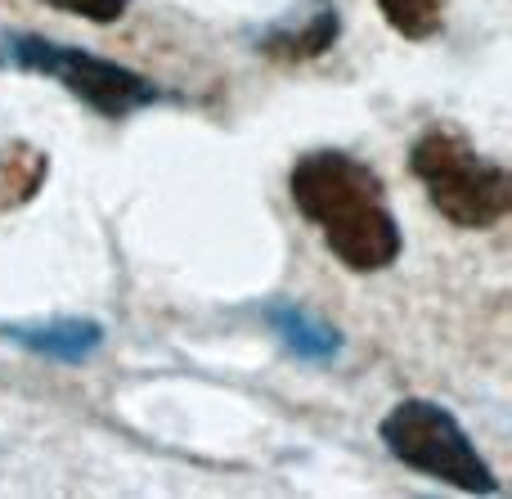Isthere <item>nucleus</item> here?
Listing matches in <instances>:
<instances>
[{
    "label": "nucleus",
    "mask_w": 512,
    "mask_h": 499,
    "mask_svg": "<svg viewBox=\"0 0 512 499\" xmlns=\"http://www.w3.org/2000/svg\"><path fill=\"white\" fill-rule=\"evenodd\" d=\"M292 207L315 225L333 261L351 275H378L396 266L405 234L387 203L382 176L346 149H310L288 167Z\"/></svg>",
    "instance_id": "1"
},
{
    "label": "nucleus",
    "mask_w": 512,
    "mask_h": 499,
    "mask_svg": "<svg viewBox=\"0 0 512 499\" xmlns=\"http://www.w3.org/2000/svg\"><path fill=\"white\" fill-rule=\"evenodd\" d=\"M427 203L454 225V230H495L512 212V176L504 162L486 158L477 144L454 126H432L414 140L409 153Z\"/></svg>",
    "instance_id": "2"
},
{
    "label": "nucleus",
    "mask_w": 512,
    "mask_h": 499,
    "mask_svg": "<svg viewBox=\"0 0 512 499\" xmlns=\"http://www.w3.org/2000/svg\"><path fill=\"white\" fill-rule=\"evenodd\" d=\"M378 437L387 446L391 459H400L414 473H427L432 482H445L463 495H499L495 468L486 464L472 437L463 432V423L454 419L445 405L436 401H400L387 419L378 423Z\"/></svg>",
    "instance_id": "3"
},
{
    "label": "nucleus",
    "mask_w": 512,
    "mask_h": 499,
    "mask_svg": "<svg viewBox=\"0 0 512 499\" xmlns=\"http://www.w3.org/2000/svg\"><path fill=\"white\" fill-rule=\"evenodd\" d=\"M0 59L63 86L72 99H81L86 108H95L99 117H113V122L167 99V90L153 86L144 72L126 68L117 59H104V54H90L81 45L45 41V36H9Z\"/></svg>",
    "instance_id": "4"
},
{
    "label": "nucleus",
    "mask_w": 512,
    "mask_h": 499,
    "mask_svg": "<svg viewBox=\"0 0 512 499\" xmlns=\"http://www.w3.org/2000/svg\"><path fill=\"white\" fill-rule=\"evenodd\" d=\"M337 36H342L337 0H301V5H292L288 14H279L274 23H265L256 32V50L279 63H306L333 50Z\"/></svg>",
    "instance_id": "5"
},
{
    "label": "nucleus",
    "mask_w": 512,
    "mask_h": 499,
    "mask_svg": "<svg viewBox=\"0 0 512 499\" xmlns=\"http://www.w3.org/2000/svg\"><path fill=\"white\" fill-rule=\"evenodd\" d=\"M0 338H9L14 347L32 351V356L81 365V360H90L104 347V324L81 320V315H63V320H45V324H5Z\"/></svg>",
    "instance_id": "6"
},
{
    "label": "nucleus",
    "mask_w": 512,
    "mask_h": 499,
    "mask_svg": "<svg viewBox=\"0 0 512 499\" xmlns=\"http://www.w3.org/2000/svg\"><path fill=\"white\" fill-rule=\"evenodd\" d=\"M265 320L279 333L283 347L297 351L301 360H333L337 351H342V333H337L333 324L315 320L310 311H301V306H292V302H274L270 311H265Z\"/></svg>",
    "instance_id": "7"
},
{
    "label": "nucleus",
    "mask_w": 512,
    "mask_h": 499,
    "mask_svg": "<svg viewBox=\"0 0 512 499\" xmlns=\"http://www.w3.org/2000/svg\"><path fill=\"white\" fill-rule=\"evenodd\" d=\"M45 176H50V153L45 149H36L27 140L0 144V212L32 203L41 194Z\"/></svg>",
    "instance_id": "8"
},
{
    "label": "nucleus",
    "mask_w": 512,
    "mask_h": 499,
    "mask_svg": "<svg viewBox=\"0 0 512 499\" xmlns=\"http://www.w3.org/2000/svg\"><path fill=\"white\" fill-rule=\"evenodd\" d=\"M378 9L391 32L409 41H432L445 27V0H378Z\"/></svg>",
    "instance_id": "9"
},
{
    "label": "nucleus",
    "mask_w": 512,
    "mask_h": 499,
    "mask_svg": "<svg viewBox=\"0 0 512 499\" xmlns=\"http://www.w3.org/2000/svg\"><path fill=\"white\" fill-rule=\"evenodd\" d=\"M50 9L72 18H86V23H117V18L131 9V0H45Z\"/></svg>",
    "instance_id": "10"
}]
</instances>
